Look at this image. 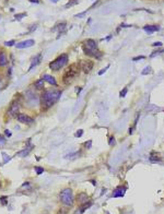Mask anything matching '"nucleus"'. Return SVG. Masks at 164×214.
Listing matches in <instances>:
<instances>
[{
  "label": "nucleus",
  "instance_id": "nucleus-1",
  "mask_svg": "<svg viewBox=\"0 0 164 214\" xmlns=\"http://www.w3.org/2000/svg\"><path fill=\"white\" fill-rule=\"evenodd\" d=\"M62 95L60 90H49L45 91L41 97V105L43 109H48L58 102Z\"/></svg>",
  "mask_w": 164,
  "mask_h": 214
},
{
  "label": "nucleus",
  "instance_id": "nucleus-2",
  "mask_svg": "<svg viewBox=\"0 0 164 214\" xmlns=\"http://www.w3.org/2000/svg\"><path fill=\"white\" fill-rule=\"evenodd\" d=\"M80 72V66L79 63H72L66 69L65 73L62 75V81L65 84H70L74 82V80L79 75Z\"/></svg>",
  "mask_w": 164,
  "mask_h": 214
},
{
  "label": "nucleus",
  "instance_id": "nucleus-3",
  "mask_svg": "<svg viewBox=\"0 0 164 214\" xmlns=\"http://www.w3.org/2000/svg\"><path fill=\"white\" fill-rule=\"evenodd\" d=\"M83 51L89 55V56H93L95 58H101L102 54L98 50V44L94 39H88L83 43Z\"/></svg>",
  "mask_w": 164,
  "mask_h": 214
},
{
  "label": "nucleus",
  "instance_id": "nucleus-4",
  "mask_svg": "<svg viewBox=\"0 0 164 214\" xmlns=\"http://www.w3.org/2000/svg\"><path fill=\"white\" fill-rule=\"evenodd\" d=\"M68 63V55L67 54H62L59 57H57L55 60L49 63V68L53 71L60 70L62 67H65Z\"/></svg>",
  "mask_w": 164,
  "mask_h": 214
},
{
  "label": "nucleus",
  "instance_id": "nucleus-5",
  "mask_svg": "<svg viewBox=\"0 0 164 214\" xmlns=\"http://www.w3.org/2000/svg\"><path fill=\"white\" fill-rule=\"evenodd\" d=\"M60 199H62V203L65 206H71L74 204V194H72V190L70 188H66L60 192Z\"/></svg>",
  "mask_w": 164,
  "mask_h": 214
},
{
  "label": "nucleus",
  "instance_id": "nucleus-6",
  "mask_svg": "<svg viewBox=\"0 0 164 214\" xmlns=\"http://www.w3.org/2000/svg\"><path fill=\"white\" fill-rule=\"evenodd\" d=\"M20 107L21 105L18 101H13L11 105H10V107H9L8 113H7L9 117L10 118H16V116L19 115V113H20Z\"/></svg>",
  "mask_w": 164,
  "mask_h": 214
},
{
  "label": "nucleus",
  "instance_id": "nucleus-7",
  "mask_svg": "<svg viewBox=\"0 0 164 214\" xmlns=\"http://www.w3.org/2000/svg\"><path fill=\"white\" fill-rule=\"evenodd\" d=\"M79 66H80V69L84 73H90L91 71H92V69H93L94 63H93V61H91V60H81L80 63H79Z\"/></svg>",
  "mask_w": 164,
  "mask_h": 214
},
{
  "label": "nucleus",
  "instance_id": "nucleus-8",
  "mask_svg": "<svg viewBox=\"0 0 164 214\" xmlns=\"http://www.w3.org/2000/svg\"><path fill=\"white\" fill-rule=\"evenodd\" d=\"M16 119L19 122H22V124H26V125H31L34 122V119H33L31 116L25 115V114H19L16 116Z\"/></svg>",
  "mask_w": 164,
  "mask_h": 214
},
{
  "label": "nucleus",
  "instance_id": "nucleus-9",
  "mask_svg": "<svg viewBox=\"0 0 164 214\" xmlns=\"http://www.w3.org/2000/svg\"><path fill=\"white\" fill-rule=\"evenodd\" d=\"M66 29H67V24H66V22H62V23H59V24H57L55 27L53 29L54 32H56L57 31L58 32V37L60 36V34L65 33L66 32Z\"/></svg>",
  "mask_w": 164,
  "mask_h": 214
},
{
  "label": "nucleus",
  "instance_id": "nucleus-10",
  "mask_svg": "<svg viewBox=\"0 0 164 214\" xmlns=\"http://www.w3.org/2000/svg\"><path fill=\"white\" fill-rule=\"evenodd\" d=\"M34 45V41L33 39H28V41L21 42L19 44H16V48H29L31 46Z\"/></svg>",
  "mask_w": 164,
  "mask_h": 214
},
{
  "label": "nucleus",
  "instance_id": "nucleus-11",
  "mask_svg": "<svg viewBox=\"0 0 164 214\" xmlns=\"http://www.w3.org/2000/svg\"><path fill=\"white\" fill-rule=\"evenodd\" d=\"M144 30L147 32V33L151 34V33H154V32H158L160 27L159 26H156V25H146L144 27Z\"/></svg>",
  "mask_w": 164,
  "mask_h": 214
},
{
  "label": "nucleus",
  "instance_id": "nucleus-12",
  "mask_svg": "<svg viewBox=\"0 0 164 214\" xmlns=\"http://www.w3.org/2000/svg\"><path fill=\"white\" fill-rule=\"evenodd\" d=\"M43 80L46 81V82H48L49 84H53V85H57V82H56V80L54 77L52 75H49V74H44L43 75Z\"/></svg>",
  "mask_w": 164,
  "mask_h": 214
},
{
  "label": "nucleus",
  "instance_id": "nucleus-13",
  "mask_svg": "<svg viewBox=\"0 0 164 214\" xmlns=\"http://www.w3.org/2000/svg\"><path fill=\"white\" fill-rule=\"evenodd\" d=\"M126 192V189L123 188V187H120V188H117V189L115 190L114 192H113V198H118V197H123L124 194Z\"/></svg>",
  "mask_w": 164,
  "mask_h": 214
},
{
  "label": "nucleus",
  "instance_id": "nucleus-14",
  "mask_svg": "<svg viewBox=\"0 0 164 214\" xmlns=\"http://www.w3.org/2000/svg\"><path fill=\"white\" fill-rule=\"evenodd\" d=\"M41 60H42V54H38L37 56H35V58H33L32 63H31V67H30V70H31V69H33L34 67H36L37 65L41 62Z\"/></svg>",
  "mask_w": 164,
  "mask_h": 214
},
{
  "label": "nucleus",
  "instance_id": "nucleus-15",
  "mask_svg": "<svg viewBox=\"0 0 164 214\" xmlns=\"http://www.w3.org/2000/svg\"><path fill=\"white\" fill-rule=\"evenodd\" d=\"M8 63V59H7V55L4 51H0V67L7 66Z\"/></svg>",
  "mask_w": 164,
  "mask_h": 214
},
{
  "label": "nucleus",
  "instance_id": "nucleus-16",
  "mask_svg": "<svg viewBox=\"0 0 164 214\" xmlns=\"http://www.w3.org/2000/svg\"><path fill=\"white\" fill-rule=\"evenodd\" d=\"M34 87H35V89L38 91L41 90H44V87H45V81L43 80V79H41V80H37L36 82H35V84H34Z\"/></svg>",
  "mask_w": 164,
  "mask_h": 214
},
{
  "label": "nucleus",
  "instance_id": "nucleus-17",
  "mask_svg": "<svg viewBox=\"0 0 164 214\" xmlns=\"http://www.w3.org/2000/svg\"><path fill=\"white\" fill-rule=\"evenodd\" d=\"M91 206H92V202H91V201L84 202V203H82V204H81V206H80V209L78 210V212H80V213H83V212H84L86 209H89Z\"/></svg>",
  "mask_w": 164,
  "mask_h": 214
},
{
  "label": "nucleus",
  "instance_id": "nucleus-18",
  "mask_svg": "<svg viewBox=\"0 0 164 214\" xmlns=\"http://www.w3.org/2000/svg\"><path fill=\"white\" fill-rule=\"evenodd\" d=\"M77 200H78V202L80 203V204L84 203V202L88 201V194H78V197H77Z\"/></svg>",
  "mask_w": 164,
  "mask_h": 214
},
{
  "label": "nucleus",
  "instance_id": "nucleus-19",
  "mask_svg": "<svg viewBox=\"0 0 164 214\" xmlns=\"http://www.w3.org/2000/svg\"><path fill=\"white\" fill-rule=\"evenodd\" d=\"M32 145H30L29 148L28 149H25V150H23V151H22V152H20V153H18V155H19V156H26V155H28V154H29L30 153V151H31V150H32Z\"/></svg>",
  "mask_w": 164,
  "mask_h": 214
},
{
  "label": "nucleus",
  "instance_id": "nucleus-20",
  "mask_svg": "<svg viewBox=\"0 0 164 214\" xmlns=\"http://www.w3.org/2000/svg\"><path fill=\"white\" fill-rule=\"evenodd\" d=\"M79 0H70L68 4H66V8H70V7H72V6H74V4H78Z\"/></svg>",
  "mask_w": 164,
  "mask_h": 214
},
{
  "label": "nucleus",
  "instance_id": "nucleus-21",
  "mask_svg": "<svg viewBox=\"0 0 164 214\" xmlns=\"http://www.w3.org/2000/svg\"><path fill=\"white\" fill-rule=\"evenodd\" d=\"M141 73L144 74V75H146V74H149V73H151V68L150 67H147V68H144V70H142V72Z\"/></svg>",
  "mask_w": 164,
  "mask_h": 214
},
{
  "label": "nucleus",
  "instance_id": "nucleus-22",
  "mask_svg": "<svg viewBox=\"0 0 164 214\" xmlns=\"http://www.w3.org/2000/svg\"><path fill=\"white\" fill-rule=\"evenodd\" d=\"M34 169H35L37 175H41L42 173H44V168H42V167H35Z\"/></svg>",
  "mask_w": 164,
  "mask_h": 214
},
{
  "label": "nucleus",
  "instance_id": "nucleus-23",
  "mask_svg": "<svg viewBox=\"0 0 164 214\" xmlns=\"http://www.w3.org/2000/svg\"><path fill=\"white\" fill-rule=\"evenodd\" d=\"M7 199H8V198L6 197V196H4V197H1V198H0V202H1L4 206H6V204L8 203V202H7Z\"/></svg>",
  "mask_w": 164,
  "mask_h": 214
},
{
  "label": "nucleus",
  "instance_id": "nucleus-24",
  "mask_svg": "<svg viewBox=\"0 0 164 214\" xmlns=\"http://www.w3.org/2000/svg\"><path fill=\"white\" fill-rule=\"evenodd\" d=\"M26 15V13H21V14H16V19H18V20H21V19H23V18Z\"/></svg>",
  "mask_w": 164,
  "mask_h": 214
},
{
  "label": "nucleus",
  "instance_id": "nucleus-25",
  "mask_svg": "<svg viewBox=\"0 0 164 214\" xmlns=\"http://www.w3.org/2000/svg\"><path fill=\"white\" fill-rule=\"evenodd\" d=\"M4 87H6V83H4V79L0 77V90H2V89H4Z\"/></svg>",
  "mask_w": 164,
  "mask_h": 214
},
{
  "label": "nucleus",
  "instance_id": "nucleus-26",
  "mask_svg": "<svg viewBox=\"0 0 164 214\" xmlns=\"http://www.w3.org/2000/svg\"><path fill=\"white\" fill-rule=\"evenodd\" d=\"M161 53H164V48L163 49H160V50H156V51H153L151 55V57H154V56H156L158 54H161Z\"/></svg>",
  "mask_w": 164,
  "mask_h": 214
},
{
  "label": "nucleus",
  "instance_id": "nucleus-27",
  "mask_svg": "<svg viewBox=\"0 0 164 214\" xmlns=\"http://www.w3.org/2000/svg\"><path fill=\"white\" fill-rule=\"evenodd\" d=\"M2 156L4 157V163H7V162H8V160H11V158H10V156H8V155H7V154H6V153H2Z\"/></svg>",
  "mask_w": 164,
  "mask_h": 214
},
{
  "label": "nucleus",
  "instance_id": "nucleus-28",
  "mask_svg": "<svg viewBox=\"0 0 164 214\" xmlns=\"http://www.w3.org/2000/svg\"><path fill=\"white\" fill-rule=\"evenodd\" d=\"M126 94H127V87H125V89H124V90L122 91V92H120L119 96H120V97H124V96H125Z\"/></svg>",
  "mask_w": 164,
  "mask_h": 214
},
{
  "label": "nucleus",
  "instance_id": "nucleus-29",
  "mask_svg": "<svg viewBox=\"0 0 164 214\" xmlns=\"http://www.w3.org/2000/svg\"><path fill=\"white\" fill-rule=\"evenodd\" d=\"M82 133H83V130L80 129V130H78V131L76 132V137H77V138H80V137L82 136Z\"/></svg>",
  "mask_w": 164,
  "mask_h": 214
},
{
  "label": "nucleus",
  "instance_id": "nucleus-30",
  "mask_svg": "<svg viewBox=\"0 0 164 214\" xmlns=\"http://www.w3.org/2000/svg\"><path fill=\"white\" fill-rule=\"evenodd\" d=\"M4 45H6V46H12V45H14V41L6 42V43H4Z\"/></svg>",
  "mask_w": 164,
  "mask_h": 214
},
{
  "label": "nucleus",
  "instance_id": "nucleus-31",
  "mask_svg": "<svg viewBox=\"0 0 164 214\" xmlns=\"http://www.w3.org/2000/svg\"><path fill=\"white\" fill-rule=\"evenodd\" d=\"M163 45V44H162V43H161V42H158V43H154V44H153V47H161V46Z\"/></svg>",
  "mask_w": 164,
  "mask_h": 214
},
{
  "label": "nucleus",
  "instance_id": "nucleus-32",
  "mask_svg": "<svg viewBox=\"0 0 164 214\" xmlns=\"http://www.w3.org/2000/svg\"><path fill=\"white\" fill-rule=\"evenodd\" d=\"M140 59H144V56H139V57L132 58V60H134V61H137V60H140Z\"/></svg>",
  "mask_w": 164,
  "mask_h": 214
},
{
  "label": "nucleus",
  "instance_id": "nucleus-33",
  "mask_svg": "<svg viewBox=\"0 0 164 214\" xmlns=\"http://www.w3.org/2000/svg\"><path fill=\"white\" fill-rule=\"evenodd\" d=\"M107 69H108V66H107L106 68H105V69H102V70H101V71H100V72H98V74H100V75H102L103 73H105V72H106Z\"/></svg>",
  "mask_w": 164,
  "mask_h": 214
},
{
  "label": "nucleus",
  "instance_id": "nucleus-34",
  "mask_svg": "<svg viewBox=\"0 0 164 214\" xmlns=\"http://www.w3.org/2000/svg\"><path fill=\"white\" fill-rule=\"evenodd\" d=\"M91 142H92V141H88V142H86V144H84V146H86V148H88V149L91 148V144H92V143H91Z\"/></svg>",
  "mask_w": 164,
  "mask_h": 214
},
{
  "label": "nucleus",
  "instance_id": "nucleus-35",
  "mask_svg": "<svg viewBox=\"0 0 164 214\" xmlns=\"http://www.w3.org/2000/svg\"><path fill=\"white\" fill-rule=\"evenodd\" d=\"M4 133H6V136H7V137H11V136H12V133H11V131H10V130H6V131H4Z\"/></svg>",
  "mask_w": 164,
  "mask_h": 214
},
{
  "label": "nucleus",
  "instance_id": "nucleus-36",
  "mask_svg": "<svg viewBox=\"0 0 164 214\" xmlns=\"http://www.w3.org/2000/svg\"><path fill=\"white\" fill-rule=\"evenodd\" d=\"M114 143H115V139L113 138V137H112L111 139H110V144H111V145H113Z\"/></svg>",
  "mask_w": 164,
  "mask_h": 214
},
{
  "label": "nucleus",
  "instance_id": "nucleus-37",
  "mask_svg": "<svg viewBox=\"0 0 164 214\" xmlns=\"http://www.w3.org/2000/svg\"><path fill=\"white\" fill-rule=\"evenodd\" d=\"M86 14V12H83V13H80V14H76V18H82L83 15Z\"/></svg>",
  "mask_w": 164,
  "mask_h": 214
},
{
  "label": "nucleus",
  "instance_id": "nucleus-38",
  "mask_svg": "<svg viewBox=\"0 0 164 214\" xmlns=\"http://www.w3.org/2000/svg\"><path fill=\"white\" fill-rule=\"evenodd\" d=\"M29 1L32 4H40V0H29Z\"/></svg>",
  "mask_w": 164,
  "mask_h": 214
},
{
  "label": "nucleus",
  "instance_id": "nucleus-39",
  "mask_svg": "<svg viewBox=\"0 0 164 214\" xmlns=\"http://www.w3.org/2000/svg\"><path fill=\"white\" fill-rule=\"evenodd\" d=\"M81 90H82V87H78V89H77V92H78V93H80V92H81Z\"/></svg>",
  "mask_w": 164,
  "mask_h": 214
},
{
  "label": "nucleus",
  "instance_id": "nucleus-40",
  "mask_svg": "<svg viewBox=\"0 0 164 214\" xmlns=\"http://www.w3.org/2000/svg\"><path fill=\"white\" fill-rule=\"evenodd\" d=\"M0 143H4V139H2V137H0Z\"/></svg>",
  "mask_w": 164,
  "mask_h": 214
},
{
  "label": "nucleus",
  "instance_id": "nucleus-41",
  "mask_svg": "<svg viewBox=\"0 0 164 214\" xmlns=\"http://www.w3.org/2000/svg\"><path fill=\"white\" fill-rule=\"evenodd\" d=\"M52 1H53V2H57L58 0H52Z\"/></svg>",
  "mask_w": 164,
  "mask_h": 214
}]
</instances>
